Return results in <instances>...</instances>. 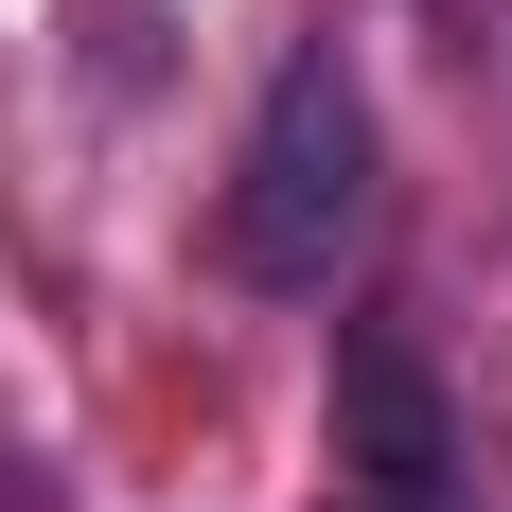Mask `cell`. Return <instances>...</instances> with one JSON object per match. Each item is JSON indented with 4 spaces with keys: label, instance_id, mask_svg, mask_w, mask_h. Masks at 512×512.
I'll use <instances>...</instances> for the list:
<instances>
[{
    "label": "cell",
    "instance_id": "6da1fadb",
    "mask_svg": "<svg viewBox=\"0 0 512 512\" xmlns=\"http://www.w3.org/2000/svg\"><path fill=\"white\" fill-rule=\"evenodd\" d=\"M212 248L265 301H336V265L371 248V89L336 36H301L265 71L248 142H230V195H212Z\"/></svg>",
    "mask_w": 512,
    "mask_h": 512
},
{
    "label": "cell",
    "instance_id": "7a4b0ae2",
    "mask_svg": "<svg viewBox=\"0 0 512 512\" xmlns=\"http://www.w3.org/2000/svg\"><path fill=\"white\" fill-rule=\"evenodd\" d=\"M336 460H354V495H442L460 477V407H442V371L389 318L336 336Z\"/></svg>",
    "mask_w": 512,
    "mask_h": 512
},
{
    "label": "cell",
    "instance_id": "3957f363",
    "mask_svg": "<svg viewBox=\"0 0 512 512\" xmlns=\"http://www.w3.org/2000/svg\"><path fill=\"white\" fill-rule=\"evenodd\" d=\"M354 512H460V495H354Z\"/></svg>",
    "mask_w": 512,
    "mask_h": 512
}]
</instances>
